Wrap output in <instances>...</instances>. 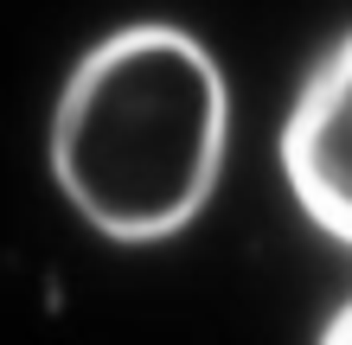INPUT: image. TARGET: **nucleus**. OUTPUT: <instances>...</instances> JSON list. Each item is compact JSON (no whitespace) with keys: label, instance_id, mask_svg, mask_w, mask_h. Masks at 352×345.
I'll return each mask as SVG.
<instances>
[{"label":"nucleus","instance_id":"1","mask_svg":"<svg viewBox=\"0 0 352 345\" xmlns=\"http://www.w3.org/2000/svg\"><path fill=\"white\" fill-rule=\"evenodd\" d=\"M231 90L186 26L135 19L77 58L52 109V179L116 243L179 237L224 167Z\"/></svg>","mask_w":352,"mask_h":345},{"label":"nucleus","instance_id":"2","mask_svg":"<svg viewBox=\"0 0 352 345\" xmlns=\"http://www.w3.org/2000/svg\"><path fill=\"white\" fill-rule=\"evenodd\" d=\"M282 173L301 211L352 250V32L327 45L282 121Z\"/></svg>","mask_w":352,"mask_h":345},{"label":"nucleus","instance_id":"3","mask_svg":"<svg viewBox=\"0 0 352 345\" xmlns=\"http://www.w3.org/2000/svg\"><path fill=\"white\" fill-rule=\"evenodd\" d=\"M320 339H327V345H352V300H346V307L320 326Z\"/></svg>","mask_w":352,"mask_h":345}]
</instances>
